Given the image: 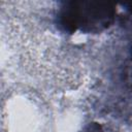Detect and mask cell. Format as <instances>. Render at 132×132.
<instances>
[{
  "mask_svg": "<svg viewBox=\"0 0 132 132\" xmlns=\"http://www.w3.org/2000/svg\"><path fill=\"white\" fill-rule=\"evenodd\" d=\"M114 13V6L107 2H69L60 11V26L70 33L100 32L111 24Z\"/></svg>",
  "mask_w": 132,
  "mask_h": 132,
  "instance_id": "obj_1",
  "label": "cell"
}]
</instances>
